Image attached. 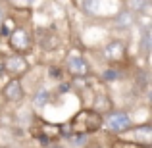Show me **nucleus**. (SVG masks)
Listing matches in <instances>:
<instances>
[{
    "label": "nucleus",
    "instance_id": "obj_1",
    "mask_svg": "<svg viewBox=\"0 0 152 148\" xmlns=\"http://www.w3.org/2000/svg\"><path fill=\"white\" fill-rule=\"evenodd\" d=\"M102 127V115L96 114L94 110H83L71 121V129L75 135H87V133H94Z\"/></svg>",
    "mask_w": 152,
    "mask_h": 148
},
{
    "label": "nucleus",
    "instance_id": "obj_2",
    "mask_svg": "<svg viewBox=\"0 0 152 148\" xmlns=\"http://www.w3.org/2000/svg\"><path fill=\"white\" fill-rule=\"evenodd\" d=\"M31 44H33V41H31V33L27 29L15 27V29L10 33V46L14 48V52L18 56L27 54V52L31 50Z\"/></svg>",
    "mask_w": 152,
    "mask_h": 148
},
{
    "label": "nucleus",
    "instance_id": "obj_3",
    "mask_svg": "<svg viewBox=\"0 0 152 148\" xmlns=\"http://www.w3.org/2000/svg\"><path fill=\"white\" fill-rule=\"evenodd\" d=\"M2 69L6 71V73H10L14 79H18L19 75L29 71V63H27V60L23 58V56L14 54V56H6V60H4V63H2Z\"/></svg>",
    "mask_w": 152,
    "mask_h": 148
},
{
    "label": "nucleus",
    "instance_id": "obj_4",
    "mask_svg": "<svg viewBox=\"0 0 152 148\" xmlns=\"http://www.w3.org/2000/svg\"><path fill=\"white\" fill-rule=\"evenodd\" d=\"M106 125L114 133H123L131 127V117L125 112H112L110 115H106Z\"/></svg>",
    "mask_w": 152,
    "mask_h": 148
},
{
    "label": "nucleus",
    "instance_id": "obj_5",
    "mask_svg": "<svg viewBox=\"0 0 152 148\" xmlns=\"http://www.w3.org/2000/svg\"><path fill=\"white\" fill-rule=\"evenodd\" d=\"M67 71L75 77H83V75L89 73V63L85 62V58L79 52H71L67 56Z\"/></svg>",
    "mask_w": 152,
    "mask_h": 148
},
{
    "label": "nucleus",
    "instance_id": "obj_6",
    "mask_svg": "<svg viewBox=\"0 0 152 148\" xmlns=\"http://www.w3.org/2000/svg\"><path fill=\"white\" fill-rule=\"evenodd\" d=\"M123 56H125V44L118 39L110 41L106 46H104V58L108 62H121Z\"/></svg>",
    "mask_w": 152,
    "mask_h": 148
},
{
    "label": "nucleus",
    "instance_id": "obj_7",
    "mask_svg": "<svg viewBox=\"0 0 152 148\" xmlns=\"http://www.w3.org/2000/svg\"><path fill=\"white\" fill-rule=\"evenodd\" d=\"M4 98L8 102H19L23 98V89H21V83L19 79H10L4 87Z\"/></svg>",
    "mask_w": 152,
    "mask_h": 148
},
{
    "label": "nucleus",
    "instance_id": "obj_8",
    "mask_svg": "<svg viewBox=\"0 0 152 148\" xmlns=\"http://www.w3.org/2000/svg\"><path fill=\"white\" fill-rule=\"evenodd\" d=\"M133 133H135V139H137V144H142L145 148L150 144V141H152V127L150 125L137 127Z\"/></svg>",
    "mask_w": 152,
    "mask_h": 148
},
{
    "label": "nucleus",
    "instance_id": "obj_9",
    "mask_svg": "<svg viewBox=\"0 0 152 148\" xmlns=\"http://www.w3.org/2000/svg\"><path fill=\"white\" fill-rule=\"evenodd\" d=\"M133 23H135V15H133V12H129V10H121L115 15V25L118 27L127 29V27H131Z\"/></svg>",
    "mask_w": 152,
    "mask_h": 148
},
{
    "label": "nucleus",
    "instance_id": "obj_10",
    "mask_svg": "<svg viewBox=\"0 0 152 148\" xmlns=\"http://www.w3.org/2000/svg\"><path fill=\"white\" fill-rule=\"evenodd\" d=\"M48 98H50L48 90H46V89H41L37 93V96H35V106H37V108H45L46 102H48Z\"/></svg>",
    "mask_w": 152,
    "mask_h": 148
},
{
    "label": "nucleus",
    "instance_id": "obj_11",
    "mask_svg": "<svg viewBox=\"0 0 152 148\" xmlns=\"http://www.w3.org/2000/svg\"><path fill=\"white\" fill-rule=\"evenodd\" d=\"M119 71L118 69H114V67H110V69H106L104 71V79H106V81H115V79H119Z\"/></svg>",
    "mask_w": 152,
    "mask_h": 148
},
{
    "label": "nucleus",
    "instance_id": "obj_12",
    "mask_svg": "<svg viewBox=\"0 0 152 148\" xmlns=\"http://www.w3.org/2000/svg\"><path fill=\"white\" fill-rule=\"evenodd\" d=\"M85 139H87V135H75V137H71V142H73L75 146H79V144L85 142Z\"/></svg>",
    "mask_w": 152,
    "mask_h": 148
},
{
    "label": "nucleus",
    "instance_id": "obj_13",
    "mask_svg": "<svg viewBox=\"0 0 152 148\" xmlns=\"http://www.w3.org/2000/svg\"><path fill=\"white\" fill-rule=\"evenodd\" d=\"M148 42H150V35H148V31H146L145 39H142V48H145V52H148Z\"/></svg>",
    "mask_w": 152,
    "mask_h": 148
},
{
    "label": "nucleus",
    "instance_id": "obj_14",
    "mask_svg": "<svg viewBox=\"0 0 152 148\" xmlns=\"http://www.w3.org/2000/svg\"><path fill=\"white\" fill-rule=\"evenodd\" d=\"M50 77H62V69H58V67H52V69H50Z\"/></svg>",
    "mask_w": 152,
    "mask_h": 148
},
{
    "label": "nucleus",
    "instance_id": "obj_15",
    "mask_svg": "<svg viewBox=\"0 0 152 148\" xmlns=\"http://www.w3.org/2000/svg\"><path fill=\"white\" fill-rule=\"evenodd\" d=\"M69 89H71V85H67V83H62V85L58 87V90H60V93H67Z\"/></svg>",
    "mask_w": 152,
    "mask_h": 148
},
{
    "label": "nucleus",
    "instance_id": "obj_16",
    "mask_svg": "<svg viewBox=\"0 0 152 148\" xmlns=\"http://www.w3.org/2000/svg\"><path fill=\"white\" fill-rule=\"evenodd\" d=\"M0 33H2V35H8V33H10V27H8V21H6V23L2 25V29H0Z\"/></svg>",
    "mask_w": 152,
    "mask_h": 148
},
{
    "label": "nucleus",
    "instance_id": "obj_17",
    "mask_svg": "<svg viewBox=\"0 0 152 148\" xmlns=\"http://www.w3.org/2000/svg\"><path fill=\"white\" fill-rule=\"evenodd\" d=\"M4 21V15H2V10H0V23Z\"/></svg>",
    "mask_w": 152,
    "mask_h": 148
},
{
    "label": "nucleus",
    "instance_id": "obj_18",
    "mask_svg": "<svg viewBox=\"0 0 152 148\" xmlns=\"http://www.w3.org/2000/svg\"><path fill=\"white\" fill-rule=\"evenodd\" d=\"M54 148H60V146H54Z\"/></svg>",
    "mask_w": 152,
    "mask_h": 148
}]
</instances>
